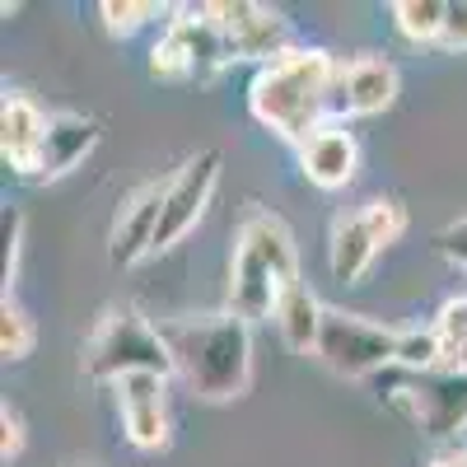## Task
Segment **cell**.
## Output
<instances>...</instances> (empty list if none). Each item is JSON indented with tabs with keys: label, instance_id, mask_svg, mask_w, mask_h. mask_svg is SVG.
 Listing matches in <instances>:
<instances>
[{
	"label": "cell",
	"instance_id": "obj_18",
	"mask_svg": "<svg viewBox=\"0 0 467 467\" xmlns=\"http://www.w3.org/2000/svg\"><path fill=\"white\" fill-rule=\"evenodd\" d=\"M444 365V341L435 327H402L398 341V369L407 374H435Z\"/></svg>",
	"mask_w": 467,
	"mask_h": 467
},
{
	"label": "cell",
	"instance_id": "obj_6",
	"mask_svg": "<svg viewBox=\"0 0 467 467\" xmlns=\"http://www.w3.org/2000/svg\"><path fill=\"white\" fill-rule=\"evenodd\" d=\"M407 229V206L393 197H369L356 211H341L327 229V271L337 285H356L374 257L398 244Z\"/></svg>",
	"mask_w": 467,
	"mask_h": 467
},
{
	"label": "cell",
	"instance_id": "obj_14",
	"mask_svg": "<svg viewBox=\"0 0 467 467\" xmlns=\"http://www.w3.org/2000/svg\"><path fill=\"white\" fill-rule=\"evenodd\" d=\"M47 122H52V112H43L28 94H5V108H0V154H5V164L15 173L24 178L37 173Z\"/></svg>",
	"mask_w": 467,
	"mask_h": 467
},
{
	"label": "cell",
	"instance_id": "obj_16",
	"mask_svg": "<svg viewBox=\"0 0 467 467\" xmlns=\"http://www.w3.org/2000/svg\"><path fill=\"white\" fill-rule=\"evenodd\" d=\"M323 318H327V304L308 290V285H295L281 308H276V327H281V341L290 350H299V356H308L314 350L318 356V341H323Z\"/></svg>",
	"mask_w": 467,
	"mask_h": 467
},
{
	"label": "cell",
	"instance_id": "obj_17",
	"mask_svg": "<svg viewBox=\"0 0 467 467\" xmlns=\"http://www.w3.org/2000/svg\"><path fill=\"white\" fill-rule=\"evenodd\" d=\"M388 15H393V28L407 37L411 47H440L449 5L444 0H398Z\"/></svg>",
	"mask_w": 467,
	"mask_h": 467
},
{
	"label": "cell",
	"instance_id": "obj_25",
	"mask_svg": "<svg viewBox=\"0 0 467 467\" xmlns=\"http://www.w3.org/2000/svg\"><path fill=\"white\" fill-rule=\"evenodd\" d=\"M435 248H440V257H449L453 266L467 271V215L453 220V224H444V229L435 234Z\"/></svg>",
	"mask_w": 467,
	"mask_h": 467
},
{
	"label": "cell",
	"instance_id": "obj_24",
	"mask_svg": "<svg viewBox=\"0 0 467 467\" xmlns=\"http://www.w3.org/2000/svg\"><path fill=\"white\" fill-rule=\"evenodd\" d=\"M24 449H28V425H24V411H19L15 402H5V407H0V458L15 462V458H24Z\"/></svg>",
	"mask_w": 467,
	"mask_h": 467
},
{
	"label": "cell",
	"instance_id": "obj_13",
	"mask_svg": "<svg viewBox=\"0 0 467 467\" xmlns=\"http://www.w3.org/2000/svg\"><path fill=\"white\" fill-rule=\"evenodd\" d=\"M103 140V122L99 117H85V112H52L47 122V140H43V160H37V182H52V178H66L70 169H80L94 145Z\"/></svg>",
	"mask_w": 467,
	"mask_h": 467
},
{
	"label": "cell",
	"instance_id": "obj_10",
	"mask_svg": "<svg viewBox=\"0 0 467 467\" xmlns=\"http://www.w3.org/2000/svg\"><path fill=\"white\" fill-rule=\"evenodd\" d=\"M117 411H122V435L140 453H160L173 440L169 425V379L160 374H127L112 383Z\"/></svg>",
	"mask_w": 467,
	"mask_h": 467
},
{
	"label": "cell",
	"instance_id": "obj_15",
	"mask_svg": "<svg viewBox=\"0 0 467 467\" xmlns=\"http://www.w3.org/2000/svg\"><path fill=\"white\" fill-rule=\"evenodd\" d=\"M341 80H346L350 117H374V112H388L398 103V66L379 52L341 61Z\"/></svg>",
	"mask_w": 467,
	"mask_h": 467
},
{
	"label": "cell",
	"instance_id": "obj_20",
	"mask_svg": "<svg viewBox=\"0 0 467 467\" xmlns=\"http://www.w3.org/2000/svg\"><path fill=\"white\" fill-rule=\"evenodd\" d=\"M150 75H154V80H169V85L197 80V61H192L187 43H182L173 28H164V37L150 47Z\"/></svg>",
	"mask_w": 467,
	"mask_h": 467
},
{
	"label": "cell",
	"instance_id": "obj_3",
	"mask_svg": "<svg viewBox=\"0 0 467 467\" xmlns=\"http://www.w3.org/2000/svg\"><path fill=\"white\" fill-rule=\"evenodd\" d=\"M182 383L206 402H234L253 383V323L224 314L160 323Z\"/></svg>",
	"mask_w": 467,
	"mask_h": 467
},
{
	"label": "cell",
	"instance_id": "obj_9",
	"mask_svg": "<svg viewBox=\"0 0 467 467\" xmlns=\"http://www.w3.org/2000/svg\"><path fill=\"white\" fill-rule=\"evenodd\" d=\"M220 150H197L192 160H182V169L169 178L164 192V211H160V229H154V253H169L173 244H182L192 229L202 224L215 187H220Z\"/></svg>",
	"mask_w": 467,
	"mask_h": 467
},
{
	"label": "cell",
	"instance_id": "obj_21",
	"mask_svg": "<svg viewBox=\"0 0 467 467\" xmlns=\"http://www.w3.org/2000/svg\"><path fill=\"white\" fill-rule=\"evenodd\" d=\"M154 15H160V5H150V0H103L99 5V19L112 37H131L140 33Z\"/></svg>",
	"mask_w": 467,
	"mask_h": 467
},
{
	"label": "cell",
	"instance_id": "obj_26",
	"mask_svg": "<svg viewBox=\"0 0 467 467\" xmlns=\"http://www.w3.org/2000/svg\"><path fill=\"white\" fill-rule=\"evenodd\" d=\"M440 47H444V52H467V0H453V5H449Z\"/></svg>",
	"mask_w": 467,
	"mask_h": 467
},
{
	"label": "cell",
	"instance_id": "obj_7",
	"mask_svg": "<svg viewBox=\"0 0 467 467\" xmlns=\"http://www.w3.org/2000/svg\"><path fill=\"white\" fill-rule=\"evenodd\" d=\"M398 341L402 327L369 323L360 314H346V308H327L318 360L341 379H379L398 365Z\"/></svg>",
	"mask_w": 467,
	"mask_h": 467
},
{
	"label": "cell",
	"instance_id": "obj_23",
	"mask_svg": "<svg viewBox=\"0 0 467 467\" xmlns=\"http://www.w3.org/2000/svg\"><path fill=\"white\" fill-rule=\"evenodd\" d=\"M0 229H5V266H0V276H5V295L19 276V248H24V211L19 206H5L0 211Z\"/></svg>",
	"mask_w": 467,
	"mask_h": 467
},
{
	"label": "cell",
	"instance_id": "obj_1",
	"mask_svg": "<svg viewBox=\"0 0 467 467\" xmlns=\"http://www.w3.org/2000/svg\"><path fill=\"white\" fill-rule=\"evenodd\" d=\"M295 285L304 281L290 224L266 206H248L239 229H234V253H229V314L244 323L276 318L281 299Z\"/></svg>",
	"mask_w": 467,
	"mask_h": 467
},
{
	"label": "cell",
	"instance_id": "obj_22",
	"mask_svg": "<svg viewBox=\"0 0 467 467\" xmlns=\"http://www.w3.org/2000/svg\"><path fill=\"white\" fill-rule=\"evenodd\" d=\"M435 332H440V341H444V360H453L458 350L467 346V295H458V299H449L440 314H435V323H431ZM444 369V365H440Z\"/></svg>",
	"mask_w": 467,
	"mask_h": 467
},
{
	"label": "cell",
	"instance_id": "obj_4",
	"mask_svg": "<svg viewBox=\"0 0 467 467\" xmlns=\"http://www.w3.org/2000/svg\"><path fill=\"white\" fill-rule=\"evenodd\" d=\"M80 369L99 383H117L127 374H160V379L178 374L164 332L131 304H112L99 314V323L85 337Z\"/></svg>",
	"mask_w": 467,
	"mask_h": 467
},
{
	"label": "cell",
	"instance_id": "obj_2",
	"mask_svg": "<svg viewBox=\"0 0 467 467\" xmlns=\"http://www.w3.org/2000/svg\"><path fill=\"white\" fill-rule=\"evenodd\" d=\"M337 57L323 47H290L285 57H276L271 66H262L248 85V112L253 122H262L266 131H276L281 140H290L295 150L332 127V80H337Z\"/></svg>",
	"mask_w": 467,
	"mask_h": 467
},
{
	"label": "cell",
	"instance_id": "obj_5",
	"mask_svg": "<svg viewBox=\"0 0 467 467\" xmlns=\"http://www.w3.org/2000/svg\"><path fill=\"white\" fill-rule=\"evenodd\" d=\"M379 383V402H388L402 420H411L425 440H453L467 431V374H407V369H388L374 379Z\"/></svg>",
	"mask_w": 467,
	"mask_h": 467
},
{
	"label": "cell",
	"instance_id": "obj_27",
	"mask_svg": "<svg viewBox=\"0 0 467 467\" xmlns=\"http://www.w3.org/2000/svg\"><path fill=\"white\" fill-rule=\"evenodd\" d=\"M425 467H467V444H449V449H440Z\"/></svg>",
	"mask_w": 467,
	"mask_h": 467
},
{
	"label": "cell",
	"instance_id": "obj_19",
	"mask_svg": "<svg viewBox=\"0 0 467 467\" xmlns=\"http://www.w3.org/2000/svg\"><path fill=\"white\" fill-rule=\"evenodd\" d=\"M33 346H37V327L28 318V308L15 295H5V304H0V356L5 360H28Z\"/></svg>",
	"mask_w": 467,
	"mask_h": 467
},
{
	"label": "cell",
	"instance_id": "obj_11",
	"mask_svg": "<svg viewBox=\"0 0 467 467\" xmlns=\"http://www.w3.org/2000/svg\"><path fill=\"white\" fill-rule=\"evenodd\" d=\"M164 192H169V178H150V182H136L127 197L117 202V215H112V229H108V262L117 271H127V266H136L154 253V229H160Z\"/></svg>",
	"mask_w": 467,
	"mask_h": 467
},
{
	"label": "cell",
	"instance_id": "obj_8",
	"mask_svg": "<svg viewBox=\"0 0 467 467\" xmlns=\"http://www.w3.org/2000/svg\"><path fill=\"white\" fill-rule=\"evenodd\" d=\"M206 19L220 28L229 61H262L271 66L276 57H285L295 47L290 19L271 5H257V0H206Z\"/></svg>",
	"mask_w": 467,
	"mask_h": 467
},
{
	"label": "cell",
	"instance_id": "obj_12",
	"mask_svg": "<svg viewBox=\"0 0 467 467\" xmlns=\"http://www.w3.org/2000/svg\"><path fill=\"white\" fill-rule=\"evenodd\" d=\"M299 169H304L308 182L323 187V192L346 187L350 178H356V169H360V140H356V131H350L346 122H332V127L314 131L299 145Z\"/></svg>",
	"mask_w": 467,
	"mask_h": 467
}]
</instances>
